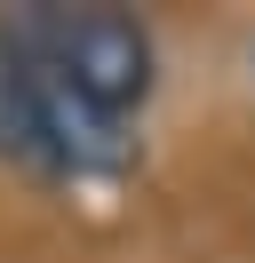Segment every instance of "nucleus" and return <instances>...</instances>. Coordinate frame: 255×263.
Wrapping results in <instances>:
<instances>
[{
  "label": "nucleus",
  "instance_id": "2",
  "mask_svg": "<svg viewBox=\"0 0 255 263\" xmlns=\"http://www.w3.org/2000/svg\"><path fill=\"white\" fill-rule=\"evenodd\" d=\"M0 32L16 48H32L56 80H72L96 112L128 120V128L143 120V104L159 88V40L136 8H112V0H24V8H0Z\"/></svg>",
  "mask_w": 255,
  "mask_h": 263
},
{
  "label": "nucleus",
  "instance_id": "1",
  "mask_svg": "<svg viewBox=\"0 0 255 263\" xmlns=\"http://www.w3.org/2000/svg\"><path fill=\"white\" fill-rule=\"evenodd\" d=\"M0 167L32 183H64V192L120 183L136 167V128L96 112L72 80H56L32 48L0 32Z\"/></svg>",
  "mask_w": 255,
  "mask_h": 263
}]
</instances>
